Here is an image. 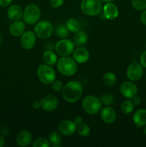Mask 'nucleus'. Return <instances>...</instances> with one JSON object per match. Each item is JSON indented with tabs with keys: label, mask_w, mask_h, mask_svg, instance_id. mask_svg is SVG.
I'll return each instance as SVG.
<instances>
[{
	"label": "nucleus",
	"mask_w": 146,
	"mask_h": 147,
	"mask_svg": "<svg viewBox=\"0 0 146 147\" xmlns=\"http://www.w3.org/2000/svg\"><path fill=\"white\" fill-rule=\"evenodd\" d=\"M140 63L143 66V68H146V51H145L143 54L140 55Z\"/></svg>",
	"instance_id": "obj_34"
},
{
	"label": "nucleus",
	"mask_w": 146,
	"mask_h": 147,
	"mask_svg": "<svg viewBox=\"0 0 146 147\" xmlns=\"http://www.w3.org/2000/svg\"><path fill=\"white\" fill-rule=\"evenodd\" d=\"M48 140L50 144L53 146H59L61 144L62 136L60 133L56 131L50 132L48 136Z\"/></svg>",
	"instance_id": "obj_24"
},
{
	"label": "nucleus",
	"mask_w": 146,
	"mask_h": 147,
	"mask_svg": "<svg viewBox=\"0 0 146 147\" xmlns=\"http://www.w3.org/2000/svg\"><path fill=\"white\" fill-rule=\"evenodd\" d=\"M73 121H74V123H75V124L77 126V125H80V124H81V123H83V119L82 116H77L74 118Z\"/></svg>",
	"instance_id": "obj_38"
},
{
	"label": "nucleus",
	"mask_w": 146,
	"mask_h": 147,
	"mask_svg": "<svg viewBox=\"0 0 146 147\" xmlns=\"http://www.w3.org/2000/svg\"><path fill=\"white\" fill-rule=\"evenodd\" d=\"M100 100H101L102 103L104 106H110L114 102V97L111 93H104V94L102 95L100 97Z\"/></svg>",
	"instance_id": "obj_29"
},
{
	"label": "nucleus",
	"mask_w": 146,
	"mask_h": 147,
	"mask_svg": "<svg viewBox=\"0 0 146 147\" xmlns=\"http://www.w3.org/2000/svg\"><path fill=\"white\" fill-rule=\"evenodd\" d=\"M36 34L32 31H26L21 35L20 44L24 50H31L34 47L37 41Z\"/></svg>",
	"instance_id": "obj_11"
},
{
	"label": "nucleus",
	"mask_w": 146,
	"mask_h": 147,
	"mask_svg": "<svg viewBox=\"0 0 146 147\" xmlns=\"http://www.w3.org/2000/svg\"><path fill=\"white\" fill-rule=\"evenodd\" d=\"M73 58L77 64H84L87 63L90 57V53L83 47H78L73 52Z\"/></svg>",
	"instance_id": "obj_16"
},
{
	"label": "nucleus",
	"mask_w": 146,
	"mask_h": 147,
	"mask_svg": "<svg viewBox=\"0 0 146 147\" xmlns=\"http://www.w3.org/2000/svg\"><path fill=\"white\" fill-rule=\"evenodd\" d=\"M40 102H41V109L48 112L55 110L59 104L57 98L52 94L44 96L40 100Z\"/></svg>",
	"instance_id": "obj_12"
},
{
	"label": "nucleus",
	"mask_w": 146,
	"mask_h": 147,
	"mask_svg": "<svg viewBox=\"0 0 146 147\" xmlns=\"http://www.w3.org/2000/svg\"><path fill=\"white\" fill-rule=\"evenodd\" d=\"M132 99H133V102L135 104V106H139V105H140V103H141L142 102L141 97H140V96H135Z\"/></svg>",
	"instance_id": "obj_37"
},
{
	"label": "nucleus",
	"mask_w": 146,
	"mask_h": 147,
	"mask_svg": "<svg viewBox=\"0 0 146 147\" xmlns=\"http://www.w3.org/2000/svg\"><path fill=\"white\" fill-rule=\"evenodd\" d=\"M33 136L28 130H22L18 133L16 136V143L21 147L28 146L32 142Z\"/></svg>",
	"instance_id": "obj_15"
},
{
	"label": "nucleus",
	"mask_w": 146,
	"mask_h": 147,
	"mask_svg": "<svg viewBox=\"0 0 146 147\" xmlns=\"http://www.w3.org/2000/svg\"><path fill=\"white\" fill-rule=\"evenodd\" d=\"M102 81L104 86H107V87H112L115 85L116 82H117V77L113 72H107V73H104V75L103 76Z\"/></svg>",
	"instance_id": "obj_23"
},
{
	"label": "nucleus",
	"mask_w": 146,
	"mask_h": 147,
	"mask_svg": "<svg viewBox=\"0 0 146 147\" xmlns=\"http://www.w3.org/2000/svg\"><path fill=\"white\" fill-rule=\"evenodd\" d=\"M63 87V83L61 80H54L52 83H51V88L54 92H60L62 90Z\"/></svg>",
	"instance_id": "obj_32"
},
{
	"label": "nucleus",
	"mask_w": 146,
	"mask_h": 147,
	"mask_svg": "<svg viewBox=\"0 0 146 147\" xmlns=\"http://www.w3.org/2000/svg\"><path fill=\"white\" fill-rule=\"evenodd\" d=\"M133 120L137 129L143 127L146 125V109H137L133 114Z\"/></svg>",
	"instance_id": "obj_20"
},
{
	"label": "nucleus",
	"mask_w": 146,
	"mask_h": 147,
	"mask_svg": "<svg viewBox=\"0 0 146 147\" xmlns=\"http://www.w3.org/2000/svg\"><path fill=\"white\" fill-rule=\"evenodd\" d=\"M26 23L24 21L17 20V21H14V22L11 23V25L9 26V32L13 37H19L23 33L25 32L26 28Z\"/></svg>",
	"instance_id": "obj_19"
},
{
	"label": "nucleus",
	"mask_w": 146,
	"mask_h": 147,
	"mask_svg": "<svg viewBox=\"0 0 146 147\" xmlns=\"http://www.w3.org/2000/svg\"><path fill=\"white\" fill-rule=\"evenodd\" d=\"M1 42H2V36H1V32H0V45H1Z\"/></svg>",
	"instance_id": "obj_43"
},
{
	"label": "nucleus",
	"mask_w": 146,
	"mask_h": 147,
	"mask_svg": "<svg viewBox=\"0 0 146 147\" xmlns=\"http://www.w3.org/2000/svg\"><path fill=\"white\" fill-rule=\"evenodd\" d=\"M63 98L70 103H74L81 98L83 93V86L80 82L71 80L66 83L63 87Z\"/></svg>",
	"instance_id": "obj_1"
},
{
	"label": "nucleus",
	"mask_w": 146,
	"mask_h": 147,
	"mask_svg": "<svg viewBox=\"0 0 146 147\" xmlns=\"http://www.w3.org/2000/svg\"><path fill=\"white\" fill-rule=\"evenodd\" d=\"M80 8L85 15L95 17L102 10L101 0H82Z\"/></svg>",
	"instance_id": "obj_5"
},
{
	"label": "nucleus",
	"mask_w": 146,
	"mask_h": 147,
	"mask_svg": "<svg viewBox=\"0 0 146 147\" xmlns=\"http://www.w3.org/2000/svg\"><path fill=\"white\" fill-rule=\"evenodd\" d=\"M24 9L18 4H12L7 9V16L12 21L20 20L23 17Z\"/></svg>",
	"instance_id": "obj_18"
},
{
	"label": "nucleus",
	"mask_w": 146,
	"mask_h": 147,
	"mask_svg": "<svg viewBox=\"0 0 146 147\" xmlns=\"http://www.w3.org/2000/svg\"><path fill=\"white\" fill-rule=\"evenodd\" d=\"M103 14L108 20H114L118 17L119 10L117 6L113 2L106 3L102 7Z\"/></svg>",
	"instance_id": "obj_17"
},
{
	"label": "nucleus",
	"mask_w": 146,
	"mask_h": 147,
	"mask_svg": "<svg viewBox=\"0 0 146 147\" xmlns=\"http://www.w3.org/2000/svg\"><path fill=\"white\" fill-rule=\"evenodd\" d=\"M42 60L44 64L50 66L54 65L58 60L57 53L52 50H45L42 54Z\"/></svg>",
	"instance_id": "obj_21"
},
{
	"label": "nucleus",
	"mask_w": 146,
	"mask_h": 147,
	"mask_svg": "<svg viewBox=\"0 0 146 147\" xmlns=\"http://www.w3.org/2000/svg\"><path fill=\"white\" fill-rule=\"evenodd\" d=\"M50 146L49 140L44 137L37 138L32 143V147H49Z\"/></svg>",
	"instance_id": "obj_30"
},
{
	"label": "nucleus",
	"mask_w": 146,
	"mask_h": 147,
	"mask_svg": "<svg viewBox=\"0 0 146 147\" xmlns=\"http://www.w3.org/2000/svg\"><path fill=\"white\" fill-rule=\"evenodd\" d=\"M115 0H101V1L102 2H105V3H108V2H113Z\"/></svg>",
	"instance_id": "obj_41"
},
{
	"label": "nucleus",
	"mask_w": 146,
	"mask_h": 147,
	"mask_svg": "<svg viewBox=\"0 0 146 147\" xmlns=\"http://www.w3.org/2000/svg\"><path fill=\"white\" fill-rule=\"evenodd\" d=\"M13 0H0V6L2 7H6L11 4Z\"/></svg>",
	"instance_id": "obj_35"
},
{
	"label": "nucleus",
	"mask_w": 146,
	"mask_h": 147,
	"mask_svg": "<svg viewBox=\"0 0 146 147\" xmlns=\"http://www.w3.org/2000/svg\"><path fill=\"white\" fill-rule=\"evenodd\" d=\"M5 145V139H4V136L0 134V147H3Z\"/></svg>",
	"instance_id": "obj_40"
},
{
	"label": "nucleus",
	"mask_w": 146,
	"mask_h": 147,
	"mask_svg": "<svg viewBox=\"0 0 146 147\" xmlns=\"http://www.w3.org/2000/svg\"><path fill=\"white\" fill-rule=\"evenodd\" d=\"M143 133L146 135V125H145V126L143 127Z\"/></svg>",
	"instance_id": "obj_42"
},
{
	"label": "nucleus",
	"mask_w": 146,
	"mask_h": 147,
	"mask_svg": "<svg viewBox=\"0 0 146 147\" xmlns=\"http://www.w3.org/2000/svg\"><path fill=\"white\" fill-rule=\"evenodd\" d=\"M133 8L137 11H143L146 9V0H131Z\"/></svg>",
	"instance_id": "obj_31"
},
{
	"label": "nucleus",
	"mask_w": 146,
	"mask_h": 147,
	"mask_svg": "<svg viewBox=\"0 0 146 147\" xmlns=\"http://www.w3.org/2000/svg\"><path fill=\"white\" fill-rule=\"evenodd\" d=\"M140 21L144 25H146V9L142 11L141 14H140Z\"/></svg>",
	"instance_id": "obj_36"
},
{
	"label": "nucleus",
	"mask_w": 146,
	"mask_h": 147,
	"mask_svg": "<svg viewBox=\"0 0 146 147\" xmlns=\"http://www.w3.org/2000/svg\"><path fill=\"white\" fill-rule=\"evenodd\" d=\"M135 104L133 103V100H126L123 101L121 104V109L122 113L125 115H129L132 113L134 111Z\"/></svg>",
	"instance_id": "obj_27"
},
{
	"label": "nucleus",
	"mask_w": 146,
	"mask_h": 147,
	"mask_svg": "<svg viewBox=\"0 0 146 147\" xmlns=\"http://www.w3.org/2000/svg\"><path fill=\"white\" fill-rule=\"evenodd\" d=\"M32 108L36 109V110L41 109V102H40V100H35V101H34V103H32Z\"/></svg>",
	"instance_id": "obj_39"
},
{
	"label": "nucleus",
	"mask_w": 146,
	"mask_h": 147,
	"mask_svg": "<svg viewBox=\"0 0 146 147\" xmlns=\"http://www.w3.org/2000/svg\"><path fill=\"white\" fill-rule=\"evenodd\" d=\"M90 127L86 123H81L77 126L76 131L77 132L79 135L82 137H87L90 134Z\"/></svg>",
	"instance_id": "obj_28"
},
{
	"label": "nucleus",
	"mask_w": 146,
	"mask_h": 147,
	"mask_svg": "<svg viewBox=\"0 0 146 147\" xmlns=\"http://www.w3.org/2000/svg\"><path fill=\"white\" fill-rule=\"evenodd\" d=\"M53 32V25L47 20H42L37 22V24L34 27V33L36 36L41 40H45L50 37Z\"/></svg>",
	"instance_id": "obj_7"
},
{
	"label": "nucleus",
	"mask_w": 146,
	"mask_h": 147,
	"mask_svg": "<svg viewBox=\"0 0 146 147\" xmlns=\"http://www.w3.org/2000/svg\"><path fill=\"white\" fill-rule=\"evenodd\" d=\"M41 17V11L38 5L35 4H29L24 9L22 20L26 24H34L40 20Z\"/></svg>",
	"instance_id": "obj_6"
},
{
	"label": "nucleus",
	"mask_w": 146,
	"mask_h": 147,
	"mask_svg": "<svg viewBox=\"0 0 146 147\" xmlns=\"http://www.w3.org/2000/svg\"><path fill=\"white\" fill-rule=\"evenodd\" d=\"M74 34H75L73 38V42L74 45L77 47H83L84 45H86L88 40V37L85 32L80 30Z\"/></svg>",
	"instance_id": "obj_22"
},
{
	"label": "nucleus",
	"mask_w": 146,
	"mask_h": 147,
	"mask_svg": "<svg viewBox=\"0 0 146 147\" xmlns=\"http://www.w3.org/2000/svg\"><path fill=\"white\" fill-rule=\"evenodd\" d=\"M77 125L73 121L63 120L58 125L59 131L64 136H72L75 133Z\"/></svg>",
	"instance_id": "obj_13"
},
{
	"label": "nucleus",
	"mask_w": 146,
	"mask_h": 147,
	"mask_svg": "<svg viewBox=\"0 0 146 147\" xmlns=\"http://www.w3.org/2000/svg\"><path fill=\"white\" fill-rule=\"evenodd\" d=\"M102 103L100 98L92 96V95L85 96L82 101V106L83 110L87 114L92 115V116L100 113L102 109Z\"/></svg>",
	"instance_id": "obj_3"
},
{
	"label": "nucleus",
	"mask_w": 146,
	"mask_h": 147,
	"mask_svg": "<svg viewBox=\"0 0 146 147\" xmlns=\"http://www.w3.org/2000/svg\"><path fill=\"white\" fill-rule=\"evenodd\" d=\"M65 25L70 32L76 33L80 30V24L78 20H76V19H69L66 22Z\"/></svg>",
	"instance_id": "obj_26"
},
{
	"label": "nucleus",
	"mask_w": 146,
	"mask_h": 147,
	"mask_svg": "<svg viewBox=\"0 0 146 147\" xmlns=\"http://www.w3.org/2000/svg\"><path fill=\"white\" fill-rule=\"evenodd\" d=\"M101 120L107 124H111L114 123L116 120L117 114L113 108L110 106H106L102 108L100 112Z\"/></svg>",
	"instance_id": "obj_14"
},
{
	"label": "nucleus",
	"mask_w": 146,
	"mask_h": 147,
	"mask_svg": "<svg viewBox=\"0 0 146 147\" xmlns=\"http://www.w3.org/2000/svg\"><path fill=\"white\" fill-rule=\"evenodd\" d=\"M57 68L60 74L67 77H70L77 73L78 64L73 57L70 56H62L57 60Z\"/></svg>",
	"instance_id": "obj_2"
},
{
	"label": "nucleus",
	"mask_w": 146,
	"mask_h": 147,
	"mask_svg": "<svg viewBox=\"0 0 146 147\" xmlns=\"http://www.w3.org/2000/svg\"><path fill=\"white\" fill-rule=\"evenodd\" d=\"M120 90L121 94L127 99H132L137 96L138 93L137 85L131 80L125 81L122 83Z\"/></svg>",
	"instance_id": "obj_10"
},
{
	"label": "nucleus",
	"mask_w": 146,
	"mask_h": 147,
	"mask_svg": "<svg viewBox=\"0 0 146 147\" xmlns=\"http://www.w3.org/2000/svg\"><path fill=\"white\" fill-rule=\"evenodd\" d=\"M54 50H55L56 53L61 57L70 56L74 52V44L73 41L69 39H61L55 44Z\"/></svg>",
	"instance_id": "obj_8"
},
{
	"label": "nucleus",
	"mask_w": 146,
	"mask_h": 147,
	"mask_svg": "<svg viewBox=\"0 0 146 147\" xmlns=\"http://www.w3.org/2000/svg\"><path fill=\"white\" fill-rule=\"evenodd\" d=\"M143 67L141 64L137 62H133L127 67V77L131 81H138L143 77Z\"/></svg>",
	"instance_id": "obj_9"
},
{
	"label": "nucleus",
	"mask_w": 146,
	"mask_h": 147,
	"mask_svg": "<svg viewBox=\"0 0 146 147\" xmlns=\"http://www.w3.org/2000/svg\"><path fill=\"white\" fill-rule=\"evenodd\" d=\"M64 0H50V4L54 9H58L63 5Z\"/></svg>",
	"instance_id": "obj_33"
},
{
	"label": "nucleus",
	"mask_w": 146,
	"mask_h": 147,
	"mask_svg": "<svg viewBox=\"0 0 146 147\" xmlns=\"http://www.w3.org/2000/svg\"><path fill=\"white\" fill-rule=\"evenodd\" d=\"M37 76L40 82L45 85H50L56 79L57 75L54 69L52 66L42 64L37 69Z\"/></svg>",
	"instance_id": "obj_4"
},
{
	"label": "nucleus",
	"mask_w": 146,
	"mask_h": 147,
	"mask_svg": "<svg viewBox=\"0 0 146 147\" xmlns=\"http://www.w3.org/2000/svg\"><path fill=\"white\" fill-rule=\"evenodd\" d=\"M54 33L59 38L64 39L66 38L69 35L70 31L68 30L67 27H66L65 24H57V27L54 30Z\"/></svg>",
	"instance_id": "obj_25"
}]
</instances>
